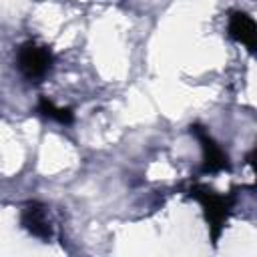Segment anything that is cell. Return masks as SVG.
I'll return each instance as SVG.
<instances>
[{
    "instance_id": "4",
    "label": "cell",
    "mask_w": 257,
    "mask_h": 257,
    "mask_svg": "<svg viewBox=\"0 0 257 257\" xmlns=\"http://www.w3.org/2000/svg\"><path fill=\"white\" fill-rule=\"evenodd\" d=\"M229 34L233 40L245 44L249 48V52L255 50V36H257V28L251 16H247L245 12H233L229 18Z\"/></svg>"
},
{
    "instance_id": "5",
    "label": "cell",
    "mask_w": 257,
    "mask_h": 257,
    "mask_svg": "<svg viewBox=\"0 0 257 257\" xmlns=\"http://www.w3.org/2000/svg\"><path fill=\"white\" fill-rule=\"evenodd\" d=\"M22 225L36 237L48 239L50 237V223L46 219V211L40 203H28L22 211Z\"/></svg>"
},
{
    "instance_id": "1",
    "label": "cell",
    "mask_w": 257,
    "mask_h": 257,
    "mask_svg": "<svg viewBox=\"0 0 257 257\" xmlns=\"http://www.w3.org/2000/svg\"><path fill=\"white\" fill-rule=\"evenodd\" d=\"M191 197L197 199L203 207V213H205V219L211 227V235H213V241L219 239L221 235V229L227 221V215H229V209L233 205V199L231 197H225V195H219L207 187H193L191 189Z\"/></svg>"
},
{
    "instance_id": "6",
    "label": "cell",
    "mask_w": 257,
    "mask_h": 257,
    "mask_svg": "<svg viewBox=\"0 0 257 257\" xmlns=\"http://www.w3.org/2000/svg\"><path fill=\"white\" fill-rule=\"evenodd\" d=\"M38 110H40L44 116L58 120L60 124H70V122H72V110H70V108H60V106H56V104H54L52 100H48L46 96H42V98L38 100Z\"/></svg>"
},
{
    "instance_id": "2",
    "label": "cell",
    "mask_w": 257,
    "mask_h": 257,
    "mask_svg": "<svg viewBox=\"0 0 257 257\" xmlns=\"http://www.w3.org/2000/svg\"><path fill=\"white\" fill-rule=\"evenodd\" d=\"M52 66V54L46 46H40L36 42H26L18 50V68L22 74L30 80L42 78Z\"/></svg>"
},
{
    "instance_id": "3",
    "label": "cell",
    "mask_w": 257,
    "mask_h": 257,
    "mask_svg": "<svg viewBox=\"0 0 257 257\" xmlns=\"http://www.w3.org/2000/svg\"><path fill=\"white\" fill-rule=\"evenodd\" d=\"M191 133L197 137V141L201 143V149H203V173H217V171H223L229 167V161H227V155L221 151V147L209 137V133L199 126V124H193L191 126Z\"/></svg>"
}]
</instances>
